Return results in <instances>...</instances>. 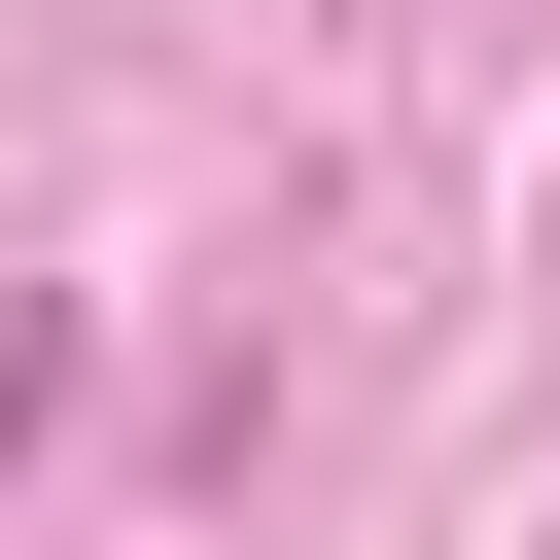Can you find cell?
<instances>
[{"label":"cell","instance_id":"obj_1","mask_svg":"<svg viewBox=\"0 0 560 560\" xmlns=\"http://www.w3.org/2000/svg\"><path fill=\"white\" fill-rule=\"evenodd\" d=\"M35 420H70V315H35V280H0V455H35Z\"/></svg>","mask_w":560,"mask_h":560}]
</instances>
